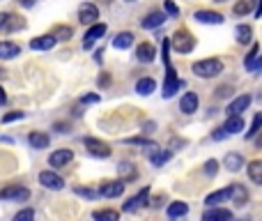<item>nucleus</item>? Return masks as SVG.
Here are the masks:
<instances>
[{"mask_svg":"<svg viewBox=\"0 0 262 221\" xmlns=\"http://www.w3.org/2000/svg\"><path fill=\"white\" fill-rule=\"evenodd\" d=\"M191 72L196 74L198 78H216L219 74H223V62L219 58H205L193 62Z\"/></svg>","mask_w":262,"mask_h":221,"instance_id":"obj_1","label":"nucleus"},{"mask_svg":"<svg viewBox=\"0 0 262 221\" xmlns=\"http://www.w3.org/2000/svg\"><path fill=\"white\" fill-rule=\"evenodd\" d=\"M170 46H173V51H177V53H191V51L196 49V39H193V35H188L186 30H177L170 37Z\"/></svg>","mask_w":262,"mask_h":221,"instance_id":"obj_2","label":"nucleus"},{"mask_svg":"<svg viewBox=\"0 0 262 221\" xmlns=\"http://www.w3.org/2000/svg\"><path fill=\"white\" fill-rule=\"evenodd\" d=\"M83 145H85V150L90 152L92 157H97V159H108L110 157V147L106 145L104 141H99V138L87 136L85 141H83Z\"/></svg>","mask_w":262,"mask_h":221,"instance_id":"obj_3","label":"nucleus"},{"mask_svg":"<svg viewBox=\"0 0 262 221\" xmlns=\"http://www.w3.org/2000/svg\"><path fill=\"white\" fill-rule=\"evenodd\" d=\"M147 198H150V187H142L140 191L136 193V196H131L127 203H124L122 210H124V212H129V214H131V212H138L140 207L150 205V203H147Z\"/></svg>","mask_w":262,"mask_h":221,"instance_id":"obj_4","label":"nucleus"},{"mask_svg":"<svg viewBox=\"0 0 262 221\" xmlns=\"http://www.w3.org/2000/svg\"><path fill=\"white\" fill-rule=\"evenodd\" d=\"M0 198L3 201H16V203H23L30 198V191H28L26 187H21V184H9V187H5L3 191H0Z\"/></svg>","mask_w":262,"mask_h":221,"instance_id":"obj_5","label":"nucleus"},{"mask_svg":"<svg viewBox=\"0 0 262 221\" xmlns=\"http://www.w3.org/2000/svg\"><path fill=\"white\" fill-rule=\"evenodd\" d=\"M182 85H184V83L177 78V69H175V67H165V85H163V97H165V99H170V97H173Z\"/></svg>","mask_w":262,"mask_h":221,"instance_id":"obj_6","label":"nucleus"},{"mask_svg":"<svg viewBox=\"0 0 262 221\" xmlns=\"http://www.w3.org/2000/svg\"><path fill=\"white\" fill-rule=\"evenodd\" d=\"M78 21L85 23V26H92V23L99 21V7L94 3H83L78 7Z\"/></svg>","mask_w":262,"mask_h":221,"instance_id":"obj_7","label":"nucleus"},{"mask_svg":"<svg viewBox=\"0 0 262 221\" xmlns=\"http://www.w3.org/2000/svg\"><path fill=\"white\" fill-rule=\"evenodd\" d=\"M39 184L46 187V189H51V191H60V189H64V180L60 178L58 173H53V170H41Z\"/></svg>","mask_w":262,"mask_h":221,"instance_id":"obj_8","label":"nucleus"},{"mask_svg":"<svg viewBox=\"0 0 262 221\" xmlns=\"http://www.w3.org/2000/svg\"><path fill=\"white\" fill-rule=\"evenodd\" d=\"M124 187H127V182L124 180H113V182H104L99 189V196L104 198H117L124 193Z\"/></svg>","mask_w":262,"mask_h":221,"instance_id":"obj_9","label":"nucleus"},{"mask_svg":"<svg viewBox=\"0 0 262 221\" xmlns=\"http://www.w3.org/2000/svg\"><path fill=\"white\" fill-rule=\"evenodd\" d=\"M251 101H253L251 95H239V97H234V99L228 104V108H225V115H228V118H230V115H242L244 110L251 106Z\"/></svg>","mask_w":262,"mask_h":221,"instance_id":"obj_10","label":"nucleus"},{"mask_svg":"<svg viewBox=\"0 0 262 221\" xmlns=\"http://www.w3.org/2000/svg\"><path fill=\"white\" fill-rule=\"evenodd\" d=\"M154 58H156L154 44H150V41H142V44L136 46V60H138V62L150 64V62H154Z\"/></svg>","mask_w":262,"mask_h":221,"instance_id":"obj_11","label":"nucleus"},{"mask_svg":"<svg viewBox=\"0 0 262 221\" xmlns=\"http://www.w3.org/2000/svg\"><path fill=\"white\" fill-rule=\"evenodd\" d=\"M106 30H108V28H106V23H99V21L92 23V26L87 28V32H85V41H83V46H85V49H90L97 39H101V37L106 35Z\"/></svg>","mask_w":262,"mask_h":221,"instance_id":"obj_12","label":"nucleus"},{"mask_svg":"<svg viewBox=\"0 0 262 221\" xmlns=\"http://www.w3.org/2000/svg\"><path fill=\"white\" fill-rule=\"evenodd\" d=\"M193 18H196L198 23H209V26H221V23H223V14L211 12V9H198V12L193 14Z\"/></svg>","mask_w":262,"mask_h":221,"instance_id":"obj_13","label":"nucleus"},{"mask_svg":"<svg viewBox=\"0 0 262 221\" xmlns=\"http://www.w3.org/2000/svg\"><path fill=\"white\" fill-rule=\"evenodd\" d=\"M202 221H232V212L228 207H209V210L202 214Z\"/></svg>","mask_w":262,"mask_h":221,"instance_id":"obj_14","label":"nucleus"},{"mask_svg":"<svg viewBox=\"0 0 262 221\" xmlns=\"http://www.w3.org/2000/svg\"><path fill=\"white\" fill-rule=\"evenodd\" d=\"M198 106H200V99H198L196 92H186V95L179 99V110H182L184 115H191L198 110Z\"/></svg>","mask_w":262,"mask_h":221,"instance_id":"obj_15","label":"nucleus"},{"mask_svg":"<svg viewBox=\"0 0 262 221\" xmlns=\"http://www.w3.org/2000/svg\"><path fill=\"white\" fill-rule=\"evenodd\" d=\"M165 18H168V14H165V12H150V14H147V16L140 21V26L145 28V30H154V28L163 26Z\"/></svg>","mask_w":262,"mask_h":221,"instance_id":"obj_16","label":"nucleus"},{"mask_svg":"<svg viewBox=\"0 0 262 221\" xmlns=\"http://www.w3.org/2000/svg\"><path fill=\"white\" fill-rule=\"evenodd\" d=\"M230 201H232L237 207L246 205V201H248L246 187H244V184H230Z\"/></svg>","mask_w":262,"mask_h":221,"instance_id":"obj_17","label":"nucleus"},{"mask_svg":"<svg viewBox=\"0 0 262 221\" xmlns=\"http://www.w3.org/2000/svg\"><path fill=\"white\" fill-rule=\"evenodd\" d=\"M55 44H58V39H55L53 35H39L30 41V49L32 51H49V49H53Z\"/></svg>","mask_w":262,"mask_h":221,"instance_id":"obj_18","label":"nucleus"},{"mask_svg":"<svg viewBox=\"0 0 262 221\" xmlns=\"http://www.w3.org/2000/svg\"><path fill=\"white\" fill-rule=\"evenodd\" d=\"M72 159H74V152L72 150H55L53 154L49 157V164L53 166V168H60V166H67Z\"/></svg>","mask_w":262,"mask_h":221,"instance_id":"obj_19","label":"nucleus"},{"mask_svg":"<svg viewBox=\"0 0 262 221\" xmlns=\"http://www.w3.org/2000/svg\"><path fill=\"white\" fill-rule=\"evenodd\" d=\"M228 201H230V187H225V189H219V191L209 193V196L205 198V205L207 207H216V205H221V203H228Z\"/></svg>","mask_w":262,"mask_h":221,"instance_id":"obj_20","label":"nucleus"},{"mask_svg":"<svg viewBox=\"0 0 262 221\" xmlns=\"http://www.w3.org/2000/svg\"><path fill=\"white\" fill-rule=\"evenodd\" d=\"M223 164H225V168H228L230 173H239L242 166H244V157L237 154V152H228V154L223 157Z\"/></svg>","mask_w":262,"mask_h":221,"instance_id":"obj_21","label":"nucleus"},{"mask_svg":"<svg viewBox=\"0 0 262 221\" xmlns=\"http://www.w3.org/2000/svg\"><path fill=\"white\" fill-rule=\"evenodd\" d=\"M154 90H156V81H154V78L142 76V78H138V81H136V92H138V95L147 97V95H152Z\"/></svg>","mask_w":262,"mask_h":221,"instance_id":"obj_22","label":"nucleus"},{"mask_svg":"<svg viewBox=\"0 0 262 221\" xmlns=\"http://www.w3.org/2000/svg\"><path fill=\"white\" fill-rule=\"evenodd\" d=\"M248 178H251L253 184H257V187H262V159H253L251 164H248Z\"/></svg>","mask_w":262,"mask_h":221,"instance_id":"obj_23","label":"nucleus"},{"mask_svg":"<svg viewBox=\"0 0 262 221\" xmlns=\"http://www.w3.org/2000/svg\"><path fill=\"white\" fill-rule=\"evenodd\" d=\"M28 143H30L35 150H44V147H49L51 138H49V134H44V131H32L30 136H28Z\"/></svg>","mask_w":262,"mask_h":221,"instance_id":"obj_24","label":"nucleus"},{"mask_svg":"<svg viewBox=\"0 0 262 221\" xmlns=\"http://www.w3.org/2000/svg\"><path fill=\"white\" fill-rule=\"evenodd\" d=\"M117 173H120V180H124V182H131V180L138 178L136 166L129 164V161H122V164H117Z\"/></svg>","mask_w":262,"mask_h":221,"instance_id":"obj_25","label":"nucleus"},{"mask_svg":"<svg viewBox=\"0 0 262 221\" xmlns=\"http://www.w3.org/2000/svg\"><path fill=\"white\" fill-rule=\"evenodd\" d=\"M21 53V46L14 44V41H0V60H9L16 58Z\"/></svg>","mask_w":262,"mask_h":221,"instance_id":"obj_26","label":"nucleus"},{"mask_svg":"<svg viewBox=\"0 0 262 221\" xmlns=\"http://www.w3.org/2000/svg\"><path fill=\"white\" fill-rule=\"evenodd\" d=\"M168 216L170 219H177V216H186L188 214V203H184V201H173L168 205Z\"/></svg>","mask_w":262,"mask_h":221,"instance_id":"obj_27","label":"nucleus"},{"mask_svg":"<svg viewBox=\"0 0 262 221\" xmlns=\"http://www.w3.org/2000/svg\"><path fill=\"white\" fill-rule=\"evenodd\" d=\"M133 44V32H129V30H124V32H117L115 35V39H113V46L117 51H124V49H129V46Z\"/></svg>","mask_w":262,"mask_h":221,"instance_id":"obj_28","label":"nucleus"},{"mask_svg":"<svg viewBox=\"0 0 262 221\" xmlns=\"http://www.w3.org/2000/svg\"><path fill=\"white\" fill-rule=\"evenodd\" d=\"M26 23H23L21 16H14V14H7V21L3 26V32H14V30H23Z\"/></svg>","mask_w":262,"mask_h":221,"instance_id":"obj_29","label":"nucleus"},{"mask_svg":"<svg viewBox=\"0 0 262 221\" xmlns=\"http://www.w3.org/2000/svg\"><path fill=\"white\" fill-rule=\"evenodd\" d=\"M225 131L228 134H239L244 129V120H242V115H230L228 120H225Z\"/></svg>","mask_w":262,"mask_h":221,"instance_id":"obj_30","label":"nucleus"},{"mask_svg":"<svg viewBox=\"0 0 262 221\" xmlns=\"http://www.w3.org/2000/svg\"><path fill=\"white\" fill-rule=\"evenodd\" d=\"M234 35H237V41L239 44H251L253 41V30H251V26H237V30H234Z\"/></svg>","mask_w":262,"mask_h":221,"instance_id":"obj_31","label":"nucleus"},{"mask_svg":"<svg viewBox=\"0 0 262 221\" xmlns=\"http://www.w3.org/2000/svg\"><path fill=\"white\" fill-rule=\"evenodd\" d=\"M92 219L94 221H120V212H115V210H97V212H92Z\"/></svg>","mask_w":262,"mask_h":221,"instance_id":"obj_32","label":"nucleus"},{"mask_svg":"<svg viewBox=\"0 0 262 221\" xmlns=\"http://www.w3.org/2000/svg\"><path fill=\"white\" fill-rule=\"evenodd\" d=\"M251 9H253V0H237L234 7H232V12L237 14V16H246Z\"/></svg>","mask_w":262,"mask_h":221,"instance_id":"obj_33","label":"nucleus"},{"mask_svg":"<svg viewBox=\"0 0 262 221\" xmlns=\"http://www.w3.org/2000/svg\"><path fill=\"white\" fill-rule=\"evenodd\" d=\"M260 131H262V110L255 113V118H253V122H251V129L246 131V138H255V134H260Z\"/></svg>","mask_w":262,"mask_h":221,"instance_id":"obj_34","label":"nucleus"},{"mask_svg":"<svg viewBox=\"0 0 262 221\" xmlns=\"http://www.w3.org/2000/svg\"><path fill=\"white\" fill-rule=\"evenodd\" d=\"M74 193L81 198H87V201H94V198H99V191H94V189H87V187H76L74 189Z\"/></svg>","mask_w":262,"mask_h":221,"instance_id":"obj_35","label":"nucleus"},{"mask_svg":"<svg viewBox=\"0 0 262 221\" xmlns=\"http://www.w3.org/2000/svg\"><path fill=\"white\" fill-rule=\"evenodd\" d=\"M74 35V28H69V26H58L53 30V37L55 39H69V37Z\"/></svg>","mask_w":262,"mask_h":221,"instance_id":"obj_36","label":"nucleus"},{"mask_svg":"<svg viewBox=\"0 0 262 221\" xmlns=\"http://www.w3.org/2000/svg\"><path fill=\"white\" fill-rule=\"evenodd\" d=\"M12 221H35V210H32V207H26V210L16 212Z\"/></svg>","mask_w":262,"mask_h":221,"instance_id":"obj_37","label":"nucleus"},{"mask_svg":"<svg viewBox=\"0 0 262 221\" xmlns=\"http://www.w3.org/2000/svg\"><path fill=\"white\" fill-rule=\"evenodd\" d=\"M257 53H260V49H257V46L253 44V46H251V51H248V55L244 58V64H246V69H251V67H253V62L257 60Z\"/></svg>","mask_w":262,"mask_h":221,"instance_id":"obj_38","label":"nucleus"},{"mask_svg":"<svg viewBox=\"0 0 262 221\" xmlns=\"http://www.w3.org/2000/svg\"><path fill=\"white\" fill-rule=\"evenodd\" d=\"M163 9H165V14H168V16H179V7L177 5L173 3V0H163Z\"/></svg>","mask_w":262,"mask_h":221,"instance_id":"obj_39","label":"nucleus"},{"mask_svg":"<svg viewBox=\"0 0 262 221\" xmlns=\"http://www.w3.org/2000/svg\"><path fill=\"white\" fill-rule=\"evenodd\" d=\"M219 173V161L216 159H209L205 164V175H209V178H214V175Z\"/></svg>","mask_w":262,"mask_h":221,"instance_id":"obj_40","label":"nucleus"},{"mask_svg":"<svg viewBox=\"0 0 262 221\" xmlns=\"http://www.w3.org/2000/svg\"><path fill=\"white\" fill-rule=\"evenodd\" d=\"M225 136H230V134L225 131V127H219V129H214V131H211V138H214V141H223Z\"/></svg>","mask_w":262,"mask_h":221,"instance_id":"obj_41","label":"nucleus"},{"mask_svg":"<svg viewBox=\"0 0 262 221\" xmlns=\"http://www.w3.org/2000/svg\"><path fill=\"white\" fill-rule=\"evenodd\" d=\"M21 118H23V113H21V110H14V113H7V115H5V118H3V122L7 124V122H14V120H21Z\"/></svg>","mask_w":262,"mask_h":221,"instance_id":"obj_42","label":"nucleus"},{"mask_svg":"<svg viewBox=\"0 0 262 221\" xmlns=\"http://www.w3.org/2000/svg\"><path fill=\"white\" fill-rule=\"evenodd\" d=\"M81 101L83 104H97V101H99V95H83Z\"/></svg>","mask_w":262,"mask_h":221,"instance_id":"obj_43","label":"nucleus"},{"mask_svg":"<svg viewBox=\"0 0 262 221\" xmlns=\"http://www.w3.org/2000/svg\"><path fill=\"white\" fill-rule=\"evenodd\" d=\"M163 201H165V196H163V193H159L156 198H152V201H150V205L152 207H161V205H163Z\"/></svg>","mask_w":262,"mask_h":221,"instance_id":"obj_44","label":"nucleus"},{"mask_svg":"<svg viewBox=\"0 0 262 221\" xmlns=\"http://www.w3.org/2000/svg\"><path fill=\"white\" fill-rule=\"evenodd\" d=\"M230 92H232V87H228V85H223V87H219L216 90V97H228Z\"/></svg>","mask_w":262,"mask_h":221,"instance_id":"obj_45","label":"nucleus"},{"mask_svg":"<svg viewBox=\"0 0 262 221\" xmlns=\"http://www.w3.org/2000/svg\"><path fill=\"white\" fill-rule=\"evenodd\" d=\"M99 85H101V87L110 85V76H108V74H101V76H99Z\"/></svg>","mask_w":262,"mask_h":221,"instance_id":"obj_46","label":"nucleus"},{"mask_svg":"<svg viewBox=\"0 0 262 221\" xmlns=\"http://www.w3.org/2000/svg\"><path fill=\"white\" fill-rule=\"evenodd\" d=\"M251 69H253V72H257V69H262V55L255 60V62H253V67H251Z\"/></svg>","mask_w":262,"mask_h":221,"instance_id":"obj_47","label":"nucleus"},{"mask_svg":"<svg viewBox=\"0 0 262 221\" xmlns=\"http://www.w3.org/2000/svg\"><path fill=\"white\" fill-rule=\"evenodd\" d=\"M255 147H257V150H262V131L255 134Z\"/></svg>","mask_w":262,"mask_h":221,"instance_id":"obj_48","label":"nucleus"},{"mask_svg":"<svg viewBox=\"0 0 262 221\" xmlns=\"http://www.w3.org/2000/svg\"><path fill=\"white\" fill-rule=\"evenodd\" d=\"M255 18H262V0H257V9H255Z\"/></svg>","mask_w":262,"mask_h":221,"instance_id":"obj_49","label":"nucleus"},{"mask_svg":"<svg viewBox=\"0 0 262 221\" xmlns=\"http://www.w3.org/2000/svg\"><path fill=\"white\" fill-rule=\"evenodd\" d=\"M7 14H9V12H0V30H3L5 21H7Z\"/></svg>","mask_w":262,"mask_h":221,"instance_id":"obj_50","label":"nucleus"},{"mask_svg":"<svg viewBox=\"0 0 262 221\" xmlns=\"http://www.w3.org/2000/svg\"><path fill=\"white\" fill-rule=\"evenodd\" d=\"M5 101H7V95H5V90H3V87H0V106H3Z\"/></svg>","mask_w":262,"mask_h":221,"instance_id":"obj_51","label":"nucleus"},{"mask_svg":"<svg viewBox=\"0 0 262 221\" xmlns=\"http://www.w3.org/2000/svg\"><path fill=\"white\" fill-rule=\"evenodd\" d=\"M18 3H21V5H23V7H30V5H32V3H35V0H18Z\"/></svg>","mask_w":262,"mask_h":221,"instance_id":"obj_52","label":"nucleus"},{"mask_svg":"<svg viewBox=\"0 0 262 221\" xmlns=\"http://www.w3.org/2000/svg\"><path fill=\"white\" fill-rule=\"evenodd\" d=\"M173 221H182V216H177V219H173Z\"/></svg>","mask_w":262,"mask_h":221,"instance_id":"obj_53","label":"nucleus"},{"mask_svg":"<svg viewBox=\"0 0 262 221\" xmlns=\"http://www.w3.org/2000/svg\"><path fill=\"white\" fill-rule=\"evenodd\" d=\"M124 3H136V0H124Z\"/></svg>","mask_w":262,"mask_h":221,"instance_id":"obj_54","label":"nucleus"},{"mask_svg":"<svg viewBox=\"0 0 262 221\" xmlns=\"http://www.w3.org/2000/svg\"><path fill=\"white\" fill-rule=\"evenodd\" d=\"M0 74H3V72H0Z\"/></svg>","mask_w":262,"mask_h":221,"instance_id":"obj_55","label":"nucleus"}]
</instances>
